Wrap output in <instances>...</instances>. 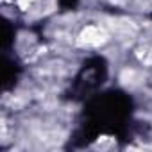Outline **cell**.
I'll list each match as a JSON object with an SVG mask.
<instances>
[{"mask_svg": "<svg viewBox=\"0 0 152 152\" xmlns=\"http://www.w3.org/2000/svg\"><path fill=\"white\" fill-rule=\"evenodd\" d=\"M104 39H106V32H104L100 27L90 25V27H86V29L81 32L79 43H81L83 47H99L100 43H104Z\"/></svg>", "mask_w": 152, "mask_h": 152, "instance_id": "cell-1", "label": "cell"}, {"mask_svg": "<svg viewBox=\"0 0 152 152\" xmlns=\"http://www.w3.org/2000/svg\"><path fill=\"white\" fill-rule=\"evenodd\" d=\"M16 2H18V6L22 9H29V6L32 4V0H16Z\"/></svg>", "mask_w": 152, "mask_h": 152, "instance_id": "cell-2", "label": "cell"}]
</instances>
